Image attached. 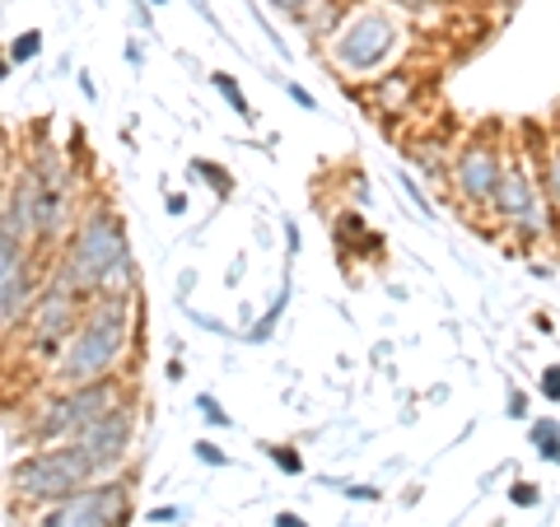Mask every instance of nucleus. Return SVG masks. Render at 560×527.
<instances>
[{"label":"nucleus","instance_id":"obj_19","mask_svg":"<svg viewBox=\"0 0 560 527\" xmlns=\"http://www.w3.org/2000/svg\"><path fill=\"white\" fill-rule=\"evenodd\" d=\"M280 308H285V290H280V298H276V304L267 308V318H261V323L248 331V341H267V337H271V327L280 323Z\"/></svg>","mask_w":560,"mask_h":527},{"label":"nucleus","instance_id":"obj_36","mask_svg":"<svg viewBox=\"0 0 560 527\" xmlns=\"http://www.w3.org/2000/svg\"><path fill=\"white\" fill-rule=\"evenodd\" d=\"M108 527H121V523H108Z\"/></svg>","mask_w":560,"mask_h":527},{"label":"nucleus","instance_id":"obj_7","mask_svg":"<svg viewBox=\"0 0 560 527\" xmlns=\"http://www.w3.org/2000/svg\"><path fill=\"white\" fill-rule=\"evenodd\" d=\"M490 210H495L504 224H514L523 238L551 234V230H547V224H551V201L541 197L537 178H533V173L523 168L518 160H514V164H504L500 183H495V197H490Z\"/></svg>","mask_w":560,"mask_h":527},{"label":"nucleus","instance_id":"obj_28","mask_svg":"<svg viewBox=\"0 0 560 527\" xmlns=\"http://www.w3.org/2000/svg\"><path fill=\"white\" fill-rule=\"evenodd\" d=\"M285 90H290V98H294V103H300V108H308V113H313V108H318V98H313L308 90H300V84H285Z\"/></svg>","mask_w":560,"mask_h":527},{"label":"nucleus","instance_id":"obj_17","mask_svg":"<svg viewBox=\"0 0 560 527\" xmlns=\"http://www.w3.org/2000/svg\"><path fill=\"white\" fill-rule=\"evenodd\" d=\"M541 187H547L541 197L551 201V210H560V145L547 154V168H541Z\"/></svg>","mask_w":560,"mask_h":527},{"label":"nucleus","instance_id":"obj_14","mask_svg":"<svg viewBox=\"0 0 560 527\" xmlns=\"http://www.w3.org/2000/svg\"><path fill=\"white\" fill-rule=\"evenodd\" d=\"M533 444L541 448V458H547V462H560V425L551 415L533 420Z\"/></svg>","mask_w":560,"mask_h":527},{"label":"nucleus","instance_id":"obj_32","mask_svg":"<svg viewBox=\"0 0 560 527\" xmlns=\"http://www.w3.org/2000/svg\"><path fill=\"white\" fill-rule=\"evenodd\" d=\"M523 411H528V397L514 393V397H510V415H523Z\"/></svg>","mask_w":560,"mask_h":527},{"label":"nucleus","instance_id":"obj_6","mask_svg":"<svg viewBox=\"0 0 560 527\" xmlns=\"http://www.w3.org/2000/svg\"><path fill=\"white\" fill-rule=\"evenodd\" d=\"M127 481L121 477H103L94 485H84L75 490L70 500H57V504H47L38 523L33 527H108V523H127Z\"/></svg>","mask_w":560,"mask_h":527},{"label":"nucleus","instance_id":"obj_8","mask_svg":"<svg viewBox=\"0 0 560 527\" xmlns=\"http://www.w3.org/2000/svg\"><path fill=\"white\" fill-rule=\"evenodd\" d=\"M80 290H70L66 280H51V285L33 298V308H28V331H33V350L38 355H57V346L70 341V331L80 327L84 318V304H80Z\"/></svg>","mask_w":560,"mask_h":527},{"label":"nucleus","instance_id":"obj_13","mask_svg":"<svg viewBox=\"0 0 560 527\" xmlns=\"http://www.w3.org/2000/svg\"><path fill=\"white\" fill-rule=\"evenodd\" d=\"M346 20H350L346 0H313V5L300 14V24L313 33V38H331V33H337Z\"/></svg>","mask_w":560,"mask_h":527},{"label":"nucleus","instance_id":"obj_21","mask_svg":"<svg viewBox=\"0 0 560 527\" xmlns=\"http://www.w3.org/2000/svg\"><path fill=\"white\" fill-rule=\"evenodd\" d=\"M271 462H276V467H285V471H290V477H300V471H304V462H300V453H294L290 444H285V448H280V444H276V448H271Z\"/></svg>","mask_w":560,"mask_h":527},{"label":"nucleus","instance_id":"obj_34","mask_svg":"<svg viewBox=\"0 0 560 527\" xmlns=\"http://www.w3.org/2000/svg\"><path fill=\"white\" fill-rule=\"evenodd\" d=\"M5 75H10V61H5V57H0V80H5Z\"/></svg>","mask_w":560,"mask_h":527},{"label":"nucleus","instance_id":"obj_2","mask_svg":"<svg viewBox=\"0 0 560 527\" xmlns=\"http://www.w3.org/2000/svg\"><path fill=\"white\" fill-rule=\"evenodd\" d=\"M127 337H131L127 294H98V304L70 331L66 355L57 360V383L61 388H80V383L108 378L117 360L127 355Z\"/></svg>","mask_w":560,"mask_h":527},{"label":"nucleus","instance_id":"obj_24","mask_svg":"<svg viewBox=\"0 0 560 527\" xmlns=\"http://www.w3.org/2000/svg\"><path fill=\"white\" fill-rule=\"evenodd\" d=\"M541 397H547V401H560V364H547V368H541Z\"/></svg>","mask_w":560,"mask_h":527},{"label":"nucleus","instance_id":"obj_16","mask_svg":"<svg viewBox=\"0 0 560 527\" xmlns=\"http://www.w3.org/2000/svg\"><path fill=\"white\" fill-rule=\"evenodd\" d=\"M210 84H215V90L230 98V108L243 117V121H253V108H248V98H243V90L234 84V75H224V70H215V75H210Z\"/></svg>","mask_w":560,"mask_h":527},{"label":"nucleus","instance_id":"obj_10","mask_svg":"<svg viewBox=\"0 0 560 527\" xmlns=\"http://www.w3.org/2000/svg\"><path fill=\"white\" fill-rule=\"evenodd\" d=\"M500 173H504V154L490 140H467L448 160V187L463 206H490Z\"/></svg>","mask_w":560,"mask_h":527},{"label":"nucleus","instance_id":"obj_5","mask_svg":"<svg viewBox=\"0 0 560 527\" xmlns=\"http://www.w3.org/2000/svg\"><path fill=\"white\" fill-rule=\"evenodd\" d=\"M121 397L127 393H121V378H113V374L94 378V383H80V388H61L38 411V420L28 425V434L38 438V444H70V438L90 425V420H98Z\"/></svg>","mask_w":560,"mask_h":527},{"label":"nucleus","instance_id":"obj_29","mask_svg":"<svg viewBox=\"0 0 560 527\" xmlns=\"http://www.w3.org/2000/svg\"><path fill=\"white\" fill-rule=\"evenodd\" d=\"M393 5H401V10H411V14H420V10L440 5V0H393Z\"/></svg>","mask_w":560,"mask_h":527},{"label":"nucleus","instance_id":"obj_4","mask_svg":"<svg viewBox=\"0 0 560 527\" xmlns=\"http://www.w3.org/2000/svg\"><path fill=\"white\" fill-rule=\"evenodd\" d=\"M401 51V24L388 10H360L327 38V61L341 75H370Z\"/></svg>","mask_w":560,"mask_h":527},{"label":"nucleus","instance_id":"obj_18","mask_svg":"<svg viewBox=\"0 0 560 527\" xmlns=\"http://www.w3.org/2000/svg\"><path fill=\"white\" fill-rule=\"evenodd\" d=\"M38 51H43V33H38V28H28V33H20V38L10 43V61H14V66H24V61L38 57Z\"/></svg>","mask_w":560,"mask_h":527},{"label":"nucleus","instance_id":"obj_31","mask_svg":"<svg viewBox=\"0 0 560 527\" xmlns=\"http://www.w3.org/2000/svg\"><path fill=\"white\" fill-rule=\"evenodd\" d=\"M164 206H168V215H183V210H187V197H164Z\"/></svg>","mask_w":560,"mask_h":527},{"label":"nucleus","instance_id":"obj_1","mask_svg":"<svg viewBox=\"0 0 560 527\" xmlns=\"http://www.w3.org/2000/svg\"><path fill=\"white\" fill-rule=\"evenodd\" d=\"M57 280H66L80 294H127L136 285V257H131L127 224L117 220V210L94 206L75 224Z\"/></svg>","mask_w":560,"mask_h":527},{"label":"nucleus","instance_id":"obj_22","mask_svg":"<svg viewBox=\"0 0 560 527\" xmlns=\"http://www.w3.org/2000/svg\"><path fill=\"white\" fill-rule=\"evenodd\" d=\"M197 458L206 467H230V453H224L220 444H210V438H201V444H197Z\"/></svg>","mask_w":560,"mask_h":527},{"label":"nucleus","instance_id":"obj_33","mask_svg":"<svg viewBox=\"0 0 560 527\" xmlns=\"http://www.w3.org/2000/svg\"><path fill=\"white\" fill-rule=\"evenodd\" d=\"M276 527H308V523H304L300 514H280V518H276Z\"/></svg>","mask_w":560,"mask_h":527},{"label":"nucleus","instance_id":"obj_12","mask_svg":"<svg viewBox=\"0 0 560 527\" xmlns=\"http://www.w3.org/2000/svg\"><path fill=\"white\" fill-rule=\"evenodd\" d=\"M416 90H420V84H416L411 70H383V75L374 80L370 98H374L378 113H407L411 98H416Z\"/></svg>","mask_w":560,"mask_h":527},{"label":"nucleus","instance_id":"obj_27","mask_svg":"<svg viewBox=\"0 0 560 527\" xmlns=\"http://www.w3.org/2000/svg\"><path fill=\"white\" fill-rule=\"evenodd\" d=\"M271 5H276L280 14H294V20H300V14L313 5V0H271Z\"/></svg>","mask_w":560,"mask_h":527},{"label":"nucleus","instance_id":"obj_25","mask_svg":"<svg viewBox=\"0 0 560 527\" xmlns=\"http://www.w3.org/2000/svg\"><path fill=\"white\" fill-rule=\"evenodd\" d=\"M191 173H201V178H210V183H215V187H220V197H224V191L234 187V183H230V173H224V168H215V164H191Z\"/></svg>","mask_w":560,"mask_h":527},{"label":"nucleus","instance_id":"obj_3","mask_svg":"<svg viewBox=\"0 0 560 527\" xmlns=\"http://www.w3.org/2000/svg\"><path fill=\"white\" fill-rule=\"evenodd\" d=\"M103 481L94 458L84 453L80 444H57V448H43V453H28L24 462L10 467V490L14 500H28V504H57L70 500L75 490Z\"/></svg>","mask_w":560,"mask_h":527},{"label":"nucleus","instance_id":"obj_11","mask_svg":"<svg viewBox=\"0 0 560 527\" xmlns=\"http://www.w3.org/2000/svg\"><path fill=\"white\" fill-rule=\"evenodd\" d=\"M33 298H38V276H33L28 257L20 261V271L5 280V290H0V327H14L20 318H28Z\"/></svg>","mask_w":560,"mask_h":527},{"label":"nucleus","instance_id":"obj_9","mask_svg":"<svg viewBox=\"0 0 560 527\" xmlns=\"http://www.w3.org/2000/svg\"><path fill=\"white\" fill-rule=\"evenodd\" d=\"M131 434H136V401L121 397V401H113V407L103 411L98 420H90V425H84L75 438H70V444H80V448L94 458L98 477H108V471H117L121 462H127Z\"/></svg>","mask_w":560,"mask_h":527},{"label":"nucleus","instance_id":"obj_20","mask_svg":"<svg viewBox=\"0 0 560 527\" xmlns=\"http://www.w3.org/2000/svg\"><path fill=\"white\" fill-rule=\"evenodd\" d=\"M350 238H355V243L364 238V220L355 215V210H346V215L337 220V243H341V248H346V243H350Z\"/></svg>","mask_w":560,"mask_h":527},{"label":"nucleus","instance_id":"obj_23","mask_svg":"<svg viewBox=\"0 0 560 527\" xmlns=\"http://www.w3.org/2000/svg\"><path fill=\"white\" fill-rule=\"evenodd\" d=\"M197 411H201V415L210 420V425H220V430L230 425V415H224V407H220L215 397H206V393H201V401H197Z\"/></svg>","mask_w":560,"mask_h":527},{"label":"nucleus","instance_id":"obj_15","mask_svg":"<svg viewBox=\"0 0 560 527\" xmlns=\"http://www.w3.org/2000/svg\"><path fill=\"white\" fill-rule=\"evenodd\" d=\"M24 257H28V253H24V243L14 238V234L0 230V290H5V280L20 271V261H24Z\"/></svg>","mask_w":560,"mask_h":527},{"label":"nucleus","instance_id":"obj_30","mask_svg":"<svg viewBox=\"0 0 560 527\" xmlns=\"http://www.w3.org/2000/svg\"><path fill=\"white\" fill-rule=\"evenodd\" d=\"M150 523H178V508H150Z\"/></svg>","mask_w":560,"mask_h":527},{"label":"nucleus","instance_id":"obj_26","mask_svg":"<svg viewBox=\"0 0 560 527\" xmlns=\"http://www.w3.org/2000/svg\"><path fill=\"white\" fill-rule=\"evenodd\" d=\"M510 500H514L518 508H533V504H537L541 495H537V485H528V481H518V485H514V495H510Z\"/></svg>","mask_w":560,"mask_h":527},{"label":"nucleus","instance_id":"obj_35","mask_svg":"<svg viewBox=\"0 0 560 527\" xmlns=\"http://www.w3.org/2000/svg\"><path fill=\"white\" fill-rule=\"evenodd\" d=\"M150 5H168V0H150Z\"/></svg>","mask_w":560,"mask_h":527}]
</instances>
